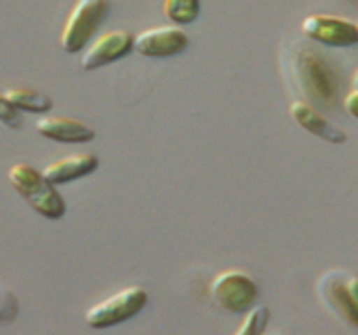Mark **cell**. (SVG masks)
Wrapping results in <instances>:
<instances>
[{"label": "cell", "mask_w": 358, "mask_h": 335, "mask_svg": "<svg viewBox=\"0 0 358 335\" xmlns=\"http://www.w3.org/2000/svg\"><path fill=\"white\" fill-rule=\"evenodd\" d=\"M7 179L11 188L45 219H61L65 215V201L56 186L29 163L9 165Z\"/></svg>", "instance_id": "obj_1"}, {"label": "cell", "mask_w": 358, "mask_h": 335, "mask_svg": "<svg viewBox=\"0 0 358 335\" xmlns=\"http://www.w3.org/2000/svg\"><path fill=\"white\" fill-rule=\"evenodd\" d=\"M291 67H294L291 74H294L300 92H305L309 103L334 105L336 94H338V85H336L331 67L318 52L296 45Z\"/></svg>", "instance_id": "obj_2"}, {"label": "cell", "mask_w": 358, "mask_h": 335, "mask_svg": "<svg viewBox=\"0 0 358 335\" xmlns=\"http://www.w3.org/2000/svg\"><path fill=\"white\" fill-rule=\"evenodd\" d=\"M108 14L110 0H76L61 31V50L65 54H81Z\"/></svg>", "instance_id": "obj_3"}, {"label": "cell", "mask_w": 358, "mask_h": 335, "mask_svg": "<svg viewBox=\"0 0 358 335\" xmlns=\"http://www.w3.org/2000/svg\"><path fill=\"white\" fill-rule=\"evenodd\" d=\"M148 304V293L141 286H128L119 293L96 302L92 308H87L85 322L90 329H110L121 322L132 320L137 313Z\"/></svg>", "instance_id": "obj_4"}, {"label": "cell", "mask_w": 358, "mask_h": 335, "mask_svg": "<svg viewBox=\"0 0 358 335\" xmlns=\"http://www.w3.org/2000/svg\"><path fill=\"white\" fill-rule=\"evenodd\" d=\"M213 302L229 313H246L257 302V284L242 271H224L210 284Z\"/></svg>", "instance_id": "obj_5"}, {"label": "cell", "mask_w": 358, "mask_h": 335, "mask_svg": "<svg viewBox=\"0 0 358 335\" xmlns=\"http://www.w3.org/2000/svg\"><path fill=\"white\" fill-rule=\"evenodd\" d=\"M130 52H134V34L126 29L106 31L90 40V45L81 52V70H99V67L123 59Z\"/></svg>", "instance_id": "obj_6"}, {"label": "cell", "mask_w": 358, "mask_h": 335, "mask_svg": "<svg viewBox=\"0 0 358 335\" xmlns=\"http://www.w3.org/2000/svg\"><path fill=\"white\" fill-rule=\"evenodd\" d=\"M302 34L329 47H350L358 43V25L338 16L311 14L302 20Z\"/></svg>", "instance_id": "obj_7"}, {"label": "cell", "mask_w": 358, "mask_h": 335, "mask_svg": "<svg viewBox=\"0 0 358 335\" xmlns=\"http://www.w3.org/2000/svg\"><path fill=\"white\" fill-rule=\"evenodd\" d=\"M188 47V36L179 27H150L134 36V52L145 59H168Z\"/></svg>", "instance_id": "obj_8"}, {"label": "cell", "mask_w": 358, "mask_h": 335, "mask_svg": "<svg viewBox=\"0 0 358 335\" xmlns=\"http://www.w3.org/2000/svg\"><path fill=\"white\" fill-rule=\"evenodd\" d=\"M318 290L324 304L338 313L347 324L358 327V306L350 288V275L343 271H331L322 275L318 282Z\"/></svg>", "instance_id": "obj_9"}, {"label": "cell", "mask_w": 358, "mask_h": 335, "mask_svg": "<svg viewBox=\"0 0 358 335\" xmlns=\"http://www.w3.org/2000/svg\"><path fill=\"white\" fill-rule=\"evenodd\" d=\"M289 114L302 130L322 139V141H327V143H345L347 141V134L336 128L316 105L309 103L305 98L294 100V103L289 105Z\"/></svg>", "instance_id": "obj_10"}, {"label": "cell", "mask_w": 358, "mask_h": 335, "mask_svg": "<svg viewBox=\"0 0 358 335\" xmlns=\"http://www.w3.org/2000/svg\"><path fill=\"white\" fill-rule=\"evenodd\" d=\"M36 132L45 139L59 141V143H87L96 137V132L87 123L72 119V117H61V114H43L36 121Z\"/></svg>", "instance_id": "obj_11"}, {"label": "cell", "mask_w": 358, "mask_h": 335, "mask_svg": "<svg viewBox=\"0 0 358 335\" xmlns=\"http://www.w3.org/2000/svg\"><path fill=\"white\" fill-rule=\"evenodd\" d=\"M99 168V156L94 152H72L59 156V159L50 161L43 168V174L50 179L54 186L70 184L76 179L92 174Z\"/></svg>", "instance_id": "obj_12"}, {"label": "cell", "mask_w": 358, "mask_h": 335, "mask_svg": "<svg viewBox=\"0 0 358 335\" xmlns=\"http://www.w3.org/2000/svg\"><path fill=\"white\" fill-rule=\"evenodd\" d=\"M3 96L11 100L20 112H34V114H48L54 107V100L43 89H34L25 85H11L3 89Z\"/></svg>", "instance_id": "obj_13"}, {"label": "cell", "mask_w": 358, "mask_h": 335, "mask_svg": "<svg viewBox=\"0 0 358 335\" xmlns=\"http://www.w3.org/2000/svg\"><path fill=\"white\" fill-rule=\"evenodd\" d=\"M201 11L199 0H164V14L175 25H190Z\"/></svg>", "instance_id": "obj_14"}, {"label": "cell", "mask_w": 358, "mask_h": 335, "mask_svg": "<svg viewBox=\"0 0 358 335\" xmlns=\"http://www.w3.org/2000/svg\"><path fill=\"white\" fill-rule=\"evenodd\" d=\"M268 318H271L268 308L255 304L251 311H246V318H244L242 327L238 329V333H235V335H264Z\"/></svg>", "instance_id": "obj_15"}, {"label": "cell", "mask_w": 358, "mask_h": 335, "mask_svg": "<svg viewBox=\"0 0 358 335\" xmlns=\"http://www.w3.org/2000/svg\"><path fill=\"white\" fill-rule=\"evenodd\" d=\"M20 313V299L9 286L0 284V324H11Z\"/></svg>", "instance_id": "obj_16"}, {"label": "cell", "mask_w": 358, "mask_h": 335, "mask_svg": "<svg viewBox=\"0 0 358 335\" xmlns=\"http://www.w3.org/2000/svg\"><path fill=\"white\" fill-rule=\"evenodd\" d=\"M0 123L11 130H20L22 126V114H20V110L11 103V100H7L3 96V92H0Z\"/></svg>", "instance_id": "obj_17"}, {"label": "cell", "mask_w": 358, "mask_h": 335, "mask_svg": "<svg viewBox=\"0 0 358 335\" xmlns=\"http://www.w3.org/2000/svg\"><path fill=\"white\" fill-rule=\"evenodd\" d=\"M345 110L350 112L354 119H358V89H352L345 98Z\"/></svg>", "instance_id": "obj_18"}, {"label": "cell", "mask_w": 358, "mask_h": 335, "mask_svg": "<svg viewBox=\"0 0 358 335\" xmlns=\"http://www.w3.org/2000/svg\"><path fill=\"white\" fill-rule=\"evenodd\" d=\"M354 89H358V74H356V78H354Z\"/></svg>", "instance_id": "obj_19"}]
</instances>
